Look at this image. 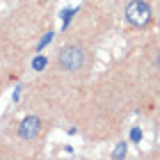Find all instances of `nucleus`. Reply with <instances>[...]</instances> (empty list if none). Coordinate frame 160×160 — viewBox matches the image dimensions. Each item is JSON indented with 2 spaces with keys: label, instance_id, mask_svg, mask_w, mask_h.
<instances>
[{
  "label": "nucleus",
  "instance_id": "f257e3e1",
  "mask_svg": "<svg viewBox=\"0 0 160 160\" xmlns=\"http://www.w3.org/2000/svg\"><path fill=\"white\" fill-rule=\"evenodd\" d=\"M126 21L133 28L149 25V21H151V7H149V2H144V0H133V2H128V7H126Z\"/></svg>",
  "mask_w": 160,
  "mask_h": 160
},
{
  "label": "nucleus",
  "instance_id": "f03ea898",
  "mask_svg": "<svg viewBox=\"0 0 160 160\" xmlns=\"http://www.w3.org/2000/svg\"><path fill=\"white\" fill-rule=\"evenodd\" d=\"M60 67L64 71H80L85 67V50L80 46H69L60 50Z\"/></svg>",
  "mask_w": 160,
  "mask_h": 160
},
{
  "label": "nucleus",
  "instance_id": "7ed1b4c3",
  "mask_svg": "<svg viewBox=\"0 0 160 160\" xmlns=\"http://www.w3.org/2000/svg\"><path fill=\"white\" fill-rule=\"evenodd\" d=\"M41 133V121L39 117H34V114H30V117H25L23 121H21L18 126V135L23 137V140H34Z\"/></svg>",
  "mask_w": 160,
  "mask_h": 160
},
{
  "label": "nucleus",
  "instance_id": "20e7f679",
  "mask_svg": "<svg viewBox=\"0 0 160 160\" xmlns=\"http://www.w3.org/2000/svg\"><path fill=\"white\" fill-rule=\"evenodd\" d=\"M46 67H48V57H46V55H37V57L32 60V69H34V71H43Z\"/></svg>",
  "mask_w": 160,
  "mask_h": 160
},
{
  "label": "nucleus",
  "instance_id": "39448f33",
  "mask_svg": "<svg viewBox=\"0 0 160 160\" xmlns=\"http://www.w3.org/2000/svg\"><path fill=\"white\" fill-rule=\"evenodd\" d=\"M126 153H128V144L126 142H119L117 147H114V151H112V158L119 160V158H126Z\"/></svg>",
  "mask_w": 160,
  "mask_h": 160
},
{
  "label": "nucleus",
  "instance_id": "423d86ee",
  "mask_svg": "<svg viewBox=\"0 0 160 160\" xmlns=\"http://www.w3.org/2000/svg\"><path fill=\"white\" fill-rule=\"evenodd\" d=\"M73 14H76V9H73V7H69V9H64V12H62V25H64V28H67V25L71 23Z\"/></svg>",
  "mask_w": 160,
  "mask_h": 160
},
{
  "label": "nucleus",
  "instance_id": "0eeeda50",
  "mask_svg": "<svg viewBox=\"0 0 160 160\" xmlns=\"http://www.w3.org/2000/svg\"><path fill=\"white\" fill-rule=\"evenodd\" d=\"M130 142H133V144L142 142V130L140 128H130Z\"/></svg>",
  "mask_w": 160,
  "mask_h": 160
},
{
  "label": "nucleus",
  "instance_id": "6e6552de",
  "mask_svg": "<svg viewBox=\"0 0 160 160\" xmlns=\"http://www.w3.org/2000/svg\"><path fill=\"white\" fill-rule=\"evenodd\" d=\"M50 41H53V32H46V34H43V37H41V41H39V50L43 48V46H46V43H50Z\"/></svg>",
  "mask_w": 160,
  "mask_h": 160
},
{
  "label": "nucleus",
  "instance_id": "1a4fd4ad",
  "mask_svg": "<svg viewBox=\"0 0 160 160\" xmlns=\"http://www.w3.org/2000/svg\"><path fill=\"white\" fill-rule=\"evenodd\" d=\"M156 64H158V69H160V53H158V60H156Z\"/></svg>",
  "mask_w": 160,
  "mask_h": 160
}]
</instances>
